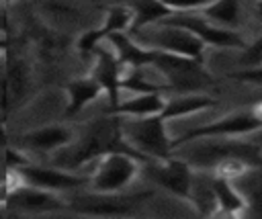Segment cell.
Wrapping results in <instances>:
<instances>
[{"instance_id":"obj_1","label":"cell","mask_w":262,"mask_h":219,"mask_svg":"<svg viewBox=\"0 0 262 219\" xmlns=\"http://www.w3.org/2000/svg\"><path fill=\"white\" fill-rule=\"evenodd\" d=\"M61 151V149H59ZM108 151H125V154H131L135 156L141 164L147 162L141 154H137L125 139H123V133H121V117L117 115H108L104 119H94L86 125L82 137L78 143H70L63 147L61 156H57L53 160L55 166L59 168H66V170H76L80 166H84L86 162L94 160V158H100Z\"/></svg>"},{"instance_id":"obj_2","label":"cell","mask_w":262,"mask_h":219,"mask_svg":"<svg viewBox=\"0 0 262 219\" xmlns=\"http://www.w3.org/2000/svg\"><path fill=\"white\" fill-rule=\"evenodd\" d=\"M184 145L188 147L184 160L192 168H196L201 172H209L223 158H242L252 168H260L262 166V145L256 143L254 139H242V137H205V139L188 141Z\"/></svg>"},{"instance_id":"obj_3","label":"cell","mask_w":262,"mask_h":219,"mask_svg":"<svg viewBox=\"0 0 262 219\" xmlns=\"http://www.w3.org/2000/svg\"><path fill=\"white\" fill-rule=\"evenodd\" d=\"M166 123L160 113L151 117H121V133L145 160H166L172 156V137Z\"/></svg>"},{"instance_id":"obj_4","label":"cell","mask_w":262,"mask_h":219,"mask_svg":"<svg viewBox=\"0 0 262 219\" xmlns=\"http://www.w3.org/2000/svg\"><path fill=\"white\" fill-rule=\"evenodd\" d=\"M131 37L151 49H160V51H168V53H176L182 57H190L196 61H203V53H205V43L194 37L190 31L176 27V25H166V23H154L147 25L135 33H131Z\"/></svg>"},{"instance_id":"obj_5","label":"cell","mask_w":262,"mask_h":219,"mask_svg":"<svg viewBox=\"0 0 262 219\" xmlns=\"http://www.w3.org/2000/svg\"><path fill=\"white\" fill-rule=\"evenodd\" d=\"M139 160L125 151H108L98 158L88 180L94 192H123L139 176Z\"/></svg>"},{"instance_id":"obj_6","label":"cell","mask_w":262,"mask_h":219,"mask_svg":"<svg viewBox=\"0 0 262 219\" xmlns=\"http://www.w3.org/2000/svg\"><path fill=\"white\" fill-rule=\"evenodd\" d=\"M260 129H262V119L252 108L250 111H237V113H229L217 121L192 127L186 133H182L180 137H174L172 149L182 147L188 141L205 139V137H248Z\"/></svg>"},{"instance_id":"obj_7","label":"cell","mask_w":262,"mask_h":219,"mask_svg":"<svg viewBox=\"0 0 262 219\" xmlns=\"http://www.w3.org/2000/svg\"><path fill=\"white\" fill-rule=\"evenodd\" d=\"M158 23L182 27V29L190 31L194 37H199L205 45H211V47H225V49H246L248 47L246 39L237 31L219 27L201 12H172Z\"/></svg>"},{"instance_id":"obj_8","label":"cell","mask_w":262,"mask_h":219,"mask_svg":"<svg viewBox=\"0 0 262 219\" xmlns=\"http://www.w3.org/2000/svg\"><path fill=\"white\" fill-rule=\"evenodd\" d=\"M154 190H143L135 194H121V192H94L74 196L68 205L74 213L82 215H98V217H125L135 213V209L147 201Z\"/></svg>"},{"instance_id":"obj_9","label":"cell","mask_w":262,"mask_h":219,"mask_svg":"<svg viewBox=\"0 0 262 219\" xmlns=\"http://www.w3.org/2000/svg\"><path fill=\"white\" fill-rule=\"evenodd\" d=\"M8 178H10V188L4 201V207L8 211H16V213H55V211H68V203L61 201L55 192L31 186L23 180H18V176L8 170Z\"/></svg>"},{"instance_id":"obj_10","label":"cell","mask_w":262,"mask_h":219,"mask_svg":"<svg viewBox=\"0 0 262 219\" xmlns=\"http://www.w3.org/2000/svg\"><path fill=\"white\" fill-rule=\"evenodd\" d=\"M145 164V176L156 184L168 190L170 194L188 201L190 199V186L194 178V168L184 158H166V160H147Z\"/></svg>"},{"instance_id":"obj_11","label":"cell","mask_w":262,"mask_h":219,"mask_svg":"<svg viewBox=\"0 0 262 219\" xmlns=\"http://www.w3.org/2000/svg\"><path fill=\"white\" fill-rule=\"evenodd\" d=\"M12 172L18 176V180H23L31 186L49 190V192H59V190L86 186L88 180H90V176L74 174V170H66V168H59V166L43 168V166H33L31 162L20 166V168H14Z\"/></svg>"},{"instance_id":"obj_12","label":"cell","mask_w":262,"mask_h":219,"mask_svg":"<svg viewBox=\"0 0 262 219\" xmlns=\"http://www.w3.org/2000/svg\"><path fill=\"white\" fill-rule=\"evenodd\" d=\"M133 23V12L127 4H113L106 8L104 20L100 25V29H92L88 33H84L78 39V49L82 53H92L102 39H106L113 33H127L131 29Z\"/></svg>"},{"instance_id":"obj_13","label":"cell","mask_w":262,"mask_h":219,"mask_svg":"<svg viewBox=\"0 0 262 219\" xmlns=\"http://www.w3.org/2000/svg\"><path fill=\"white\" fill-rule=\"evenodd\" d=\"M92 53H96V63H94L90 76L102 86V92L108 98V106H115L121 100V78H123L125 65L119 61L115 51L96 47Z\"/></svg>"},{"instance_id":"obj_14","label":"cell","mask_w":262,"mask_h":219,"mask_svg":"<svg viewBox=\"0 0 262 219\" xmlns=\"http://www.w3.org/2000/svg\"><path fill=\"white\" fill-rule=\"evenodd\" d=\"M74 141V131L66 125H47L20 135L18 145L33 151H59Z\"/></svg>"},{"instance_id":"obj_15","label":"cell","mask_w":262,"mask_h":219,"mask_svg":"<svg viewBox=\"0 0 262 219\" xmlns=\"http://www.w3.org/2000/svg\"><path fill=\"white\" fill-rule=\"evenodd\" d=\"M166 98L162 92H135V96L127 100H119L115 106H108V115L117 117H151L162 113Z\"/></svg>"},{"instance_id":"obj_16","label":"cell","mask_w":262,"mask_h":219,"mask_svg":"<svg viewBox=\"0 0 262 219\" xmlns=\"http://www.w3.org/2000/svg\"><path fill=\"white\" fill-rule=\"evenodd\" d=\"M68 104H66V117H74L78 113H82V108H86L90 102H94L100 94H102V86L92 78H76L72 80L68 86Z\"/></svg>"},{"instance_id":"obj_17","label":"cell","mask_w":262,"mask_h":219,"mask_svg":"<svg viewBox=\"0 0 262 219\" xmlns=\"http://www.w3.org/2000/svg\"><path fill=\"white\" fill-rule=\"evenodd\" d=\"M211 186L217 201V213L221 215H242L248 209V199L231 180L211 174Z\"/></svg>"},{"instance_id":"obj_18","label":"cell","mask_w":262,"mask_h":219,"mask_svg":"<svg viewBox=\"0 0 262 219\" xmlns=\"http://www.w3.org/2000/svg\"><path fill=\"white\" fill-rule=\"evenodd\" d=\"M213 104H215V98H211L207 94L186 92V94H180V96H174V98H166V104H164L160 115L166 121H172V119H180V117H188V115L207 111Z\"/></svg>"},{"instance_id":"obj_19","label":"cell","mask_w":262,"mask_h":219,"mask_svg":"<svg viewBox=\"0 0 262 219\" xmlns=\"http://www.w3.org/2000/svg\"><path fill=\"white\" fill-rule=\"evenodd\" d=\"M127 6L133 12V23L129 29L131 33H135L147 25H154V23L162 20L164 16L172 14V10L166 8L162 0H129Z\"/></svg>"},{"instance_id":"obj_20","label":"cell","mask_w":262,"mask_h":219,"mask_svg":"<svg viewBox=\"0 0 262 219\" xmlns=\"http://www.w3.org/2000/svg\"><path fill=\"white\" fill-rule=\"evenodd\" d=\"M188 203H192L201 215H215L217 213V201H215V192L211 186V176L194 174Z\"/></svg>"},{"instance_id":"obj_21","label":"cell","mask_w":262,"mask_h":219,"mask_svg":"<svg viewBox=\"0 0 262 219\" xmlns=\"http://www.w3.org/2000/svg\"><path fill=\"white\" fill-rule=\"evenodd\" d=\"M239 0H213L211 4H207L201 14H205L209 20H213L219 27H235L239 23Z\"/></svg>"},{"instance_id":"obj_22","label":"cell","mask_w":262,"mask_h":219,"mask_svg":"<svg viewBox=\"0 0 262 219\" xmlns=\"http://www.w3.org/2000/svg\"><path fill=\"white\" fill-rule=\"evenodd\" d=\"M121 90L131 92H164L168 86L162 82H154L145 76V68H129V74L121 78Z\"/></svg>"},{"instance_id":"obj_23","label":"cell","mask_w":262,"mask_h":219,"mask_svg":"<svg viewBox=\"0 0 262 219\" xmlns=\"http://www.w3.org/2000/svg\"><path fill=\"white\" fill-rule=\"evenodd\" d=\"M172 12H201L213 0H162Z\"/></svg>"},{"instance_id":"obj_24","label":"cell","mask_w":262,"mask_h":219,"mask_svg":"<svg viewBox=\"0 0 262 219\" xmlns=\"http://www.w3.org/2000/svg\"><path fill=\"white\" fill-rule=\"evenodd\" d=\"M229 78H231V80H237V82H248V84H258V86H262V65H250L248 70L231 72Z\"/></svg>"},{"instance_id":"obj_25","label":"cell","mask_w":262,"mask_h":219,"mask_svg":"<svg viewBox=\"0 0 262 219\" xmlns=\"http://www.w3.org/2000/svg\"><path fill=\"white\" fill-rule=\"evenodd\" d=\"M242 61L248 63V65H262V35L244 49Z\"/></svg>"},{"instance_id":"obj_26","label":"cell","mask_w":262,"mask_h":219,"mask_svg":"<svg viewBox=\"0 0 262 219\" xmlns=\"http://www.w3.org/2000/svg\"><path fill=\"white\" fill-rule=\"evenodd\" d=\"M31 160L20 151V149H6V166H8V170H14V168H20V166H25V164H29Z\"/></svg>"},{"instance_id":"obj_27","label":"cell","mask_w":262,"mask_h":219,"mask_svg":"<svg viewBox=\"0 0 262 219\" xmlns=\"http://www.w3.org/2000/svg\"><path fill=\"white\" fill-rule=\"evenodd\" d=\"M6 143V131H4V125L0 123V145H4Z\"/></svg>"},{"instance_id":"obj_28","label":"cell","mask_w":262,"mask_h":219,"mask_svg":"<svg viewBox=\"0 0 262 219\" xmlns=\"http://www.w3.org/2000/svg\"><path fill=\"white\" fill-rule=\"evenodd\" d=\"M252 111H254V113H256V115H258V117L262 119V100H260V102H258V104H256V106H254Z\"/></svg>"},{"instance_id":"obj_29","label":"cell","mask_w":262,"mask_h":219,"mask_svg":"<svg viewBox=\"0 0 262 219\" xmlns=\"http://www.w3.org/2000/svg\"><path fill=\"white\" fill-rule=\"evenodd\" d=\"M6 47H8V41H6V39H0V53H2Z\"/></svg>"},{"instance_id":"obj_30","label":"cell","mask_w":262,"mask_h":219,"mask_svg":"<svg viewBox=\"0 0 262 219\" xmlns=\"http://www.w3.org/2000/svg\"><path fill=\"white\" fill-rule=\"evenodd\" d=\"M256 12H258V16H262V0L256 2Z\"/></svg>"},{"instance_id":"obj_31","label":"cell","mask_w":262,"mask_h":219,"mask_svg":"<svg viewBox=\"0 0 262 219\" xmlns=\"http://www.w3.org/2000/svg\"><path fill=\"white\" fill-rule=\"evenodd\" d=\"M256 133H260V135H262V129H260V131H256ZM254 141H256V143H260V145H262V139H254Z\"/></svg>"},{"instance_id":"obj_32","label":"cell","mask_w":262,"mask_h":219,"mask_svg":"<svg viewBox=\"0 0 262 219\" xmlns=\"http://www.w3.org/2000/svg\"><path fill=\"white\" fill-rule=\"evenodd\" d=\"M6 2H12V0H6Z\"/></svg>"}]
</instances>
